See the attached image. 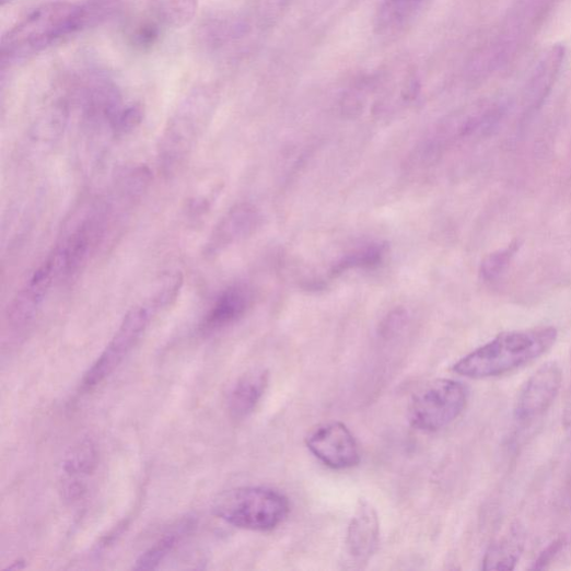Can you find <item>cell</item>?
Masks as SVG:
<instances>
[{"mask_svg":"<svg viewBox=\"0 0 571 571\" xmlns=\"http://www.w3.org/2000/svg\"><path fill=\"white\" fill-rule=\"evenodd\" d=\"M55 280H61V277L50 254L30 276L10 305L8 324L13 330L23 331L34 323Z\"/></svg>","mask_w":571,"mask_h":571,"instance_id":"obj_7","label":"cell"},{"mask_svg":"<svg viewBox=\"0 0 571 571\" xmlns=\"http://www.w3.org/2000/svg\"><path fill=\"white\" fill-rule=\"evenodd\" d=\"M468 396V389L462 382L450 378L431 381L412 396L409 421L420 431H440L464 413Z\"/></svg>","mask_w":571,"mask_h":571,"instance_id":"obj_6","label":"cell"},{"mask_svg":"<svg viewBox=\"0 0 571 571\" xmlns=\"http://www.w3.org/2000/svg\"><path fill=\"white\" fill-rule=\"evenodd\" d=\"M513 254L510 249L500 253L499 255L490 256L482 265V273L486 278H492L498 273L499 269L505 265L509 257Z\"/></svg>","mask_w":571,"mask_h":571,"instance_id":"obj_22","label":"cell"},{"mask_svg":"<svg viewBox=\"0 0 571 571\" xmlns=\"http://www.w3.org/2000/svg\"><path fill=\"white\" fill-rule=\"evenodd\" d=\"M426 0H384L377 18L382 31H393L406 24Z\"/></svg>","mask_w":571,"mask_h":571,"instance_id":"obj_18","label":"cell"},{"mask_svg":"<svg viewBox=\"0 0 571 571\" xmlns=\"http://www.w3.org/2000/svg\"><path fill=\"white\" fill-rule=\"evenodd\" d=\"M150 18L162 30L182 27L195 16L198 0H148Z\"/></svg>","mask_w":571,"mask_h":571,"instance_id":"obj_16","label":"cell"},{"mask_svg":"<svg viewBox=\"0 0 571 571\" xmlns=\"http://www.w3.org/2000/svg\"><path fill=\"white\" fill-rule=\"evenodd\" d=\"M387 254L386 244L373 243L342 256L331 267L330 273L337 276L352 269H369L383 263Z\"/></svg>","mask_w":571,"mask_h":571,"instance_id":"obj_17","label":"cell"},{"mask_svg":"<svg viewBox=\"0 0 571 571\" xmlns=\"http://www.w3.org/2000/svg\"><path fill=\"white\" fill-rule=\"evenodd\" d=\"M524 536L518 529L497 540L487 549L482 559V570L506 571L516 569L524 552Z\"/></svg>","mask_w":571,"mask_h":571,"instance_id":"obj_15","label":"cell"},{"mask_svg":"<svg viewBox=\"0 0 571 571\" xmlns=\"http://www.w3.org/2000/svg\"><path fill=\"white\" fill-rule=\"evenodd\" d=\"M270 2H272V4H275V5L283 7V5H288L289 3H291L292 0H270Z\"/></svg>","mask_w":571,"mask_h":571,"instance_id":"obj_23","label":"cell"},{"mask_svg":"<svg viewBox=\"0 0 571 571\" xmlns=\"http://www.w3.org/2000/svg\"><path fill=\"white\" fill-rule=\"evenodd\" d=\"M567 543L564 537H558L555 540H552L546 548H544L539 552L538 557L533 562L532 569H547L563 551Z\"/></svg>","mask_w":571,"mask_h":571,"instance_id":"obj_20","label":"cell"},{"mask_svg":"<svg viewBox=\"0 0 571 571\" xmlns=\"http://www.w3.org/2000/svg\"><path fill=\"white\" fill-rule=\"evenodd\" d=\"M563 373L556 362L540 366L521 388L515 418L528 423L543 417L555 404L562 386Z\"/></svg>","mask_w":571,"mask_h":571,"instance_id":"obj_9","label":"cell"},{"mask_svg":"<svg viewBox=\"0 0 571 571\" xmlns=\"http://www.w3.org/2000/svg\"><path fill=\"white\" fill-rule=\"evenodd\" d=\"M112 10L105 0L42 5L21 20L2 39V62L12 63L97 23Z\"/></svg>","mask_w":571,"mask_h":571,"instance_id":"obj_1","label":"cell"},{"mask_svg":"<svg viewBox=\"0 0 571 571\" xmlns=\"http://www.w3.org/2000/svg\"><path fill=\"white\" fill-rule=\"evenodd\" d=\"M211 116L210 94L198 92L168 121L159 145V164L166 176L175 175L187 162Z\"/></svg>","mask_w":571,"mask_h":571,"instance_id":"obj_5","label":"cell"},{"mask_svg":"<svg viewBox=\"0 0 571 571\" xmlns=\"http://www.w3.org/2000/svg\"><path fill=\"white\" fill-rule=\"evenodd\" d=\"M380 521L373 506L361 499L351 520L347 537V550L357 562H368L376 552L380 544Z\"/></svg>","mask_w":571,"mask_h":571,"instance_id":"obj_11","label":"cell"},{"mask_svg":"<svg viewBox=\"0 0 571 571\" xmlns=\"http://www.w3.org/2000/svg\"><path fill=\"white\" fill-rule=\"evenodd\" d=\"M261 215L249 203L235 206L215 225L207 245V253L217 254L252 236L260 226Z\"/></svg>","mask_w":571,"mask_h":571,"instance_id":"obj_10","label":"cell"},{"mask_svg":"<svg viewBox=\"0 0 571 571\" xmlns=\"http://www.w3.org/2000/svg\"><path fill=\"white\" fill-rule=\"evenodd\" d=\"M250 293L245 286L236 284L224 290L201 322L203 334H213L240 321L250 305Z\"/></svg>","mask_w":571,"mask_h":571,"instance_id":"obj_12","label":"cell"},{"mask_svg":"<svg viewBox=\"0 0 571 571\" xmlns=\"http://www.w3.org/2000/svg\"><path fill=\"white\" fill-rule=\"evenodd\" d=\"M182 283L183 279L179 275L168 277L153 296L129 311L105 350L85 373L82 381L83 391L97 387L124 363L138 345L153 316L176 301Z\"/></svg>","mask_w":571,"mask_h":571,"instance_id":"obj_3","label":"cell"},{"mask_svg":"<svg viewBox=\"0 0 571 571\" xmlns=\"http://www.w3.org/2000/svg\"><path fill=\"white\" fill-rule=\"evenodd\" d=\"M308 450L334 470H348L361 462L359 444L350 429L340 422L324 424L306 439Z\"/></svg>","mask_w":571,"mask_h":571,"instance_id":"obj_8","label":"cell"},{"mask_svg":"<svg viewBox=\"0 0 571 571\" xmlns=\"http://www.w3.org/2000/svg\"><path fill=\"white\" fill-rule=\"evenodd\" d=\"M269 383L265 370H256L244 375L228 396V409L234 419L241 420L252 415L260 403Z\"/></svg>","mask_w":571,"mask_h":571,"instance_id":"obj_14","label":"cell"},{"mask_svg":"<svg viewBox=\"0 0 571 571\" xmlns=\"http://www.w3.org/2000/svg\"><path fill=\"white\" fill-rule=\"evenodd\" d=\"M407 322V312L404 310H395L386 316L382 325L384 335H392L404 327Z\"/></svg>","mask_w":571,"mask_h":571,"instance_id":"obj_21","label":"cell"},{"mask_svg":"<svg viewBox=\"0 0 571 571\" xmlns=\"http://www.w3.org/2000/svg\"><path fill=\"white\" fill-rule=\"evenodd\" d=\"M14 2V0H0V3H2L3 7H5L7 4H10Z\"/></svg>","mask_w":571,"mask_h":571,"instance_id":"obj_24","label":"cell"},{"mask_svg":"<svg viewBox=\"0 0 571 571\" xmlns=\"http://www.w3.org/2000/svg\"><path fill=\"white\" fill-rule=\"evenodd\" d=\"M96 466L97 451L91 440L85 439L71 448L63 464L65 491L70 499L82 496L85 479L94 473Z\"/></svg>","mask_w":571,"mask_h":571,"instance_id":"obj_13","label":"cell"},{"mask_svg":"<svg viewBox=\"0 0 571 571\" xmlns=\"http://www.w3.org/2000/svg\"><path fill=\"white\" fill-rule=\"evenodd\" d=\"M557 338L558 331L551 326L505 331L456 362L452 370L473 380L508 375L547 354Z\"/></svg>","mask_w":571,"mask_h":571,"instance_id":"obj_2","label":"cell"},{"mask_svg":"<svg viewBox=\"0 0 571 571\" xmlns=\"http://www.w3.org/2000/svg\"><path fill=\"white\" fill-rule=\"evenodd\" d=\"M213 515L236 528L267 533L288 518L290 502L280 492L265 487H243L221 493Z\"/></svg>","mask_w":571,"mask_h":571,"instance_id":"obj_4","label":"cell"},{"mask_svg":"<svg viewBox=\"0 0 571 571\" xmlns=\"http://www.w3.org/2000/svg\"><path fill=\"white\" fill-rule=\"evenodd\" d=\"M180 534L177 533H171L165 535L151 548H149L143 555H141V557L137 560L133 569H156L158 566L167 557V555L176 548V546L180 541Z\"/></svg>","mask_w":571,"mask_h":571,"instance_id":"obj_19","label":"cell"}]
</instances>
